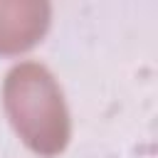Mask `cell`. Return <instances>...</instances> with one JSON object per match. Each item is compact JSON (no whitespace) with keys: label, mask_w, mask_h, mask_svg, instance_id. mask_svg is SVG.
I'll return each mask as SVG.
<instances>
[{"label":"cell","mask_w":158,"mask_h":158,"mask_svg":"<svg viewBox=\"0 0 158 158\" xmlns=\"http://www.w3.org/2000/svg\"><path fill=\"white\" fill-rule=\"evenodd\" d=\"M52 5L47 0H0V54L32 47L49 27Z\"/></svg>","instance_id":"obj_2"},{"label":"cell","mask_w":158,"mask_h":158,"mask_svg":"<svg viewBox=\"0 0 158 158\" xmlns=\"http://www.w3.org/2000/svg\"><path fill=\"white\" fill-rule=\"evenodd\" d=\"M2 106L20 138L40 156H57L72 136V116L52 69L37 59L15 62L2 81Z\"/></svg>","instance_id":"obj_1"}]
</instances>
